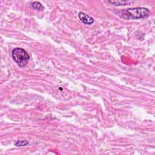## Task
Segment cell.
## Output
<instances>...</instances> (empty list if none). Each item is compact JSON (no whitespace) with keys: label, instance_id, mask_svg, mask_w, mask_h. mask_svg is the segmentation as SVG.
I'll return each mask as SVG.
<instances>
[{"label":"cell","instance_id":"6da1fadb","mask_svg":"<svg viewBox=\"0 0 155 155\" xmlns=\"http://www.w3.org/2000/svg\"><path fill=\"white\" fill-rule=\"evenodd\" d=\"M150 10L144 7L131 8L122 12V16L126 19H138L148 16Z\"/></svg>","mask_w":155,"mask_h":155},{"label":"cell","instance_id":"7a4b0ae2","mask_svg":"<svg viewBox=\"0 0 155 155\" xmlns=\"http://www.w3.org/2000/svg\"><path fill=\"white\" fill-rule=\"evenodd\" d=\"M12 55L14 61L19 67L26 65L30 59V56L26 51L21 48H14L12 51Z\"/></svg>","mask_w":155,"mask_h":155},{"label":"cell","instance_id":"3957f363","mask_svg":"<svg viewBox=\"0 0 155 155\" xmlns=\"http://www.w3.org/2000/svg\"><path fill=\"white\" fill-rule=\"evenodd\" d=\"M78 16L80 20L85 24L90 25L94 22L93 18L84 12H79Z\"/></svg>","mask_w":155,"mask_h":155},{"label":"cell","instance_id":"277c9868","mask_svg":"<svg viewBox=\"0 0 155 155\" xmlns=\"http://www.w3.org/2000/svg\"><path fill=\"white\" fill-rule=\"evenodd\" d=\"M109 3L114 5H128L134 2V1H126V0H119V1H109Z\"/></svg>","mask_w":155,"mask_h":155},{"label":"cell","instance_id":"5b68a950","mask_svg":"<svg viewBox=\"0 0 155 155\" xmlns=\"http://www.w3.org/2000/svg\"><path fill=\"white\" fill-rule=\"evenodd\" d=\"M28 142L26 140H17L15 142L14 144L15 145L17 146V147H23V146H25L27 145H28Z\"/></svg>","mask_w":155,"mask_h":155},{"label":"cell","instance_id":"8992f818","mask_svg":"<svg viewBox=\"0 0 155 155\" xmlns=\"http://www.w3.org/2000/svg\"><path fill=\"white\" fill-rule=\"evenodd\" d=\"M31 6L33 8L37 10H42L44 9V7H42V4L39 2H34L31 4Z\"/></svg>","mask_w":155,"mask_h":155}]
</instances>
